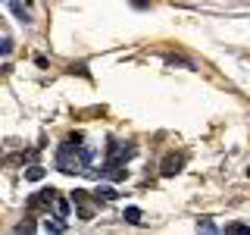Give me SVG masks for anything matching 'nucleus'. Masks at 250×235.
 Wrapping results in <instances>:
<instances>
[{"instance_id":"obj_4","label":"nucleus","mask_w":250,"mask_h":235,"mask_svg":"<svg viewBox=\"0 0 250 235\" xmlns=\"http://www.w3.org/2000/svg\"><path fill=\"white\" fill-rule=\"evenodd\" d=\"M182 169V157H166L163 160V176H175Z\"/></svg>"},{"instance_id":"obj_17","label":"nucleus","mask_w":250,"mask_h":235,"mask_svg":"<svg viewBox=\"0 0 250 235\" xmlns=\"http://www.w3.org/2000/svg\"><path fill=\"white\" fill-rule=\"evenodd\" d=\"M247 176H250V166H247Z\"/></svg>"},{"instance_id":"obj_13","label":"nucleus","mask_w":250,"mask_h":235,"mask_svg":"<svg viewBox=\"0 0 250 235\" xmlns=\"http://www.w3.org/2000/svg\"><path fill=\"white\" fill-rule=\"evenodd\" d=\"M35 229H38V226L31 223V219H25V223H19V226H16V232H35Z\"/></svg>"},{"instance_id":"obj_8","label":"nucleus","mask_w":250,"mask_h":235,"mask_svg":"<svg viewBox=\"0 0 250 235\" xmlns=\"http://www.w3.org/2000/svg\"><path fill=\"white\" fill-rule=\"evenodd\" d=\"M122 219H125V223H131V226H138V223H141V210H138V207H125Z\"/></svg>"},{"instance_id":"obj_1","label":"nucleus","mask_w":250,"mask_h":235,"mask_svg":"<svg viewBox=\"0 0 250 235\" xmlns=\"http://www.w3.org/2000/svg\"><path fill=\"white\" fill-rule=\"evenodd\" d=\"M57 201V188H41L28 198V210H41V207H50Z\"/></svg>"},{"instance_id":"obj_2","label":"nucleus","mask_w":250,"mask_h":235,"mask_svg":"<svg viewBox=\"0 0 250 235\" xmlns=\"http://www.w3.org/2000/svg\"><path fill=\"white\" fill-rule=\"evenodd\" d=\"M6 6H10V13L22 22V25H31V22H35V19H31V13H28V6L22 3V0H6Z\"/></svg>"},{"instance_id":"obj_3","label":"nucleus","mask_w":250,"mask_h":235,"mask_svg":"<svg viewBox=\"0 0 250 235\" xmlns=\"http://www.w3.org/2000/svg\"><path fill=\"white\" fill-rule=\"evenodd\" d=\"M125 163H116V160H106L104 163V169H100V176L104 179H113V182H119V179H125Z\"/></svg>"},{"instance_id":"obj_9","label":"nucleus","mask_w":250,"mask_h":235,"mask_svg":"<svg viewBox=\"0 0 250 235\" xmlns=\"http://www.w3.org/2000/svg\"><path fill=\"white\" fill-rule=\"evenodd\" d=\"M53 210H57V216H62V219H66V216H69V201L57 194V201H53Z\"/></svg>"},{"instance_id":"obj_14","label":"nucleus","mask_w":250,"mask_h":235,"mask_svg":"<svg viewBox=\"0 0 250 235\" xmlns=\"http://www.w3.org/2000/svg\"><path fill=\"white\" fill-rule=\"evenodd\" d=\"M84 198H88V191H84V188H75V191H72V201L75 204H82Z\"/></svg>"},{"instance_id":"obj_12","label":"nucleus","mask_w":250,"mask_h":235,"mask_svg":"<svg viewBox=\"0 0 250 235\" xmlns=\"http://www.w3.org/2000/svg\"><path fill=\"white\" fill-rule=\"evenodd\" d=\"M13 53V38H0V57Z\"/></svg>"},{"instance_id":"obj_11","label":"nucleus","mask_w":250,"mask_h":235,"mask_svg":"<svg viewBox=\"0 0 250 235\" xmlns=\"http://www.w3.org/2000/svg\"><path fill=\"white\" fill-rule=\"evenodd\" d=\"M197 229H200V232H219L213 219H197Z\"/></svg>"},{"instance_id":"obj_15","label":"nucleus","mask_w":250,"mask_h":235,"mask_svg":"<svg viewBox=\"0 0 250 235\" xmlns=\"http://www.w3.org/2000/svg\"><path fill=\"white\" fill-rule=\"evenodd\" d=\"M78 216H82V219H91V216H94V210H91V207H84V204H82V207H78Z\"/></svg>"},{"instance_id":"obj_5","label":"nucleus","mask_w":250,"mask_h":235,"mask_svg":"<svg viewBox=\"0 0 250 235\" xmlns=\"http://www.w3.org/2000/svg\"><path fill=\"white\" fill-rule=\"evenodd\" d=\"M94 194H97V201H116V198H119V191H116L113 185H97Z\"/></svg>"},{"instance_id":"obj_7","label":"nucleus","mask_w":250,"mask_h":235,"mask_svg":"<svg viewBox=\"0 0 250 235\" xmlns=\"http://www.w3.org/2000/svg\"><path fill=\"white\" fill-rule=\"evenodd\" d=\"M44 232H66V223H62V216H57V219H44Z\"/></svg>"},{"instance_id":"obj_10","label":"nucleus","mask_w":250,"mask_h":235,"mask_svg":"<svg viewBox=\"0 0 250 235\" xmlns=\"http://www.w3.org/2000/svg\"><path fill=\"white\" fill-rule=\"evenodd\" d=\"M225 232H231V235H250V226H244V223H231V226H225Z\"/></svg>"},{"instance_id":"obj_6","label":"nucleus","mask_w":250,"mask_h":235,"mask_svg":"<svg viewBox=\"0 0 250 235\" xmlns=\"http://www.w3.org/2000/svg\"><path fill=\"white\" fill-rule=\"evenodd\" d=\"M44 176H47V169H44V166H38V163H31V166L25 169V179H28V182H41Z\"/></svg>"},{"instance_id":"obj_16","label":"nucleus","mask_w":250,"mask_h":235,"mask_svg":"<svg viewBox=\"0 0 250 235\" xmlns=\"http://www.w3.org/2000/svg\"><path fill=\"white\" fill-rule=\"evenodd\" d=\"M131 6H138V10H144V6H147V0H131Z\"/></svg>"}]
</instances>
